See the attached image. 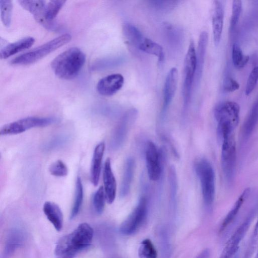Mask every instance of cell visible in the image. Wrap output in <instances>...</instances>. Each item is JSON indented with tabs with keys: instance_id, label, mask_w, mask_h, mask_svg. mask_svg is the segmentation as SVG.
Segmentation results:
<instances>
[{
	"instance_id": "cell-33",
	"label": "cell",
	"mask_w": 258,
	"mask_h": 258,
	"mask_svg": "<svg viewBox=\"0 0 258 258\" xmlns=\"http://www.w3.org/2000/svg\"><path fill=\"white\" fill-rule=\"evenodd\" d=\"M105 200L104 187L101 186L94 193L93 197V205L96 213L101 214L103 212Z\"/></svg>"
},
{
	"instance_id": "cell-27",
	"label": "cell",
	"mask_w": 258,
	"mask_h": 258,
	"mask_svg": "<svg viewBox=\"0 0 258 258\" xmlns=\"http://www.w3.org/2000/svg\"><path fill=\"white\" fill-rule=\"evenodd\" d=\"M66 2V1H51L46 5L44 17L49 25L51 29H55L53 21Z\"/></svg>"
},
{
	"instance_id": "cell-35",
	"label": "cell",
	"mask_w": 258,
	"mask_h": 258,
	"mask_svg": "<svg viewBox=\"0 0 258 258\" xmlns=\"http://www.w3.org/2000/svg\"><path fill=\"white\" fill-rule=\"evenodd\" d=\"M178 2L176 1H151L150 4L157 11L167 12L172 10Z\"/></svg>"
},
{
	"instance_id": "cell-43",
	"label": "cell",
	"mask_w": 258,
	"mask_h": 258,
	"mask_svg": "<svg viewBox=\"0 0 258 258\" xmlns=\"http://www.w3.org/2000/svg\"><path fill=\"white\" fill-rule=\"evenodd\" d=\"M61 258H68V257H61Z\"/></svg>"
},
{
	"instance_id": "cell-37",
	"label": "cell",
	"mask_w": 258,
	"mask_h": 258,
	"mask_svg": "<svg viewBox=\"0 0 258 258\" xmlns=\"http://www.w3.org/2000/svg\"><path fill=\"white\" fill-rule=\"evenodd\" d=\"M258 81V66H255L251 71L246 84L245 93L250 95L254 89Z\"/></svg>"
},
{
	"instance_id": "cell-40",
	"label": "cell",
	"mask_w": 258,
	"mask_h": 258,
	"mask_svg": "<svg viewBox=\"0 0 258 258\" xmlns=\"http://www.w3.org/2000/svg\"><path fill=\"white\" fill-rule=\"evenodd\" d=\"M210 250L208 248L203 250L196 257V258H210Z\"/></svg>"
},
{
	"instance_id": "cell-7",
	"label": "cell",
	"mask_w": 258,
	"mask_h": 258,
	"mask_svg": "<svg viewBox=\"0 0 258 258\" xmlns=\"http://www.w3.org/2000/svg\"><path fill=\"white\" fill-rule=\"evenodd\" d=\"M55 122V118L50 117L29 116L3 125L0 129L2 136L22 133L34 127H44Z\"/></svg>"
},
{
	"instance_id": "cell-34",
	"label": "cell",
	"mask_w": 258,
	"mask_h": 258,
	"mask_svg": "<svg viewBox=\"0 0 258 258\" xmlns=\"http://www.w3.org/2000/svg\"><path fill=\"white\" fill-rule=\"evenodd\" d=\"M50 174L56 177H64L68 173V169L66 164L61 160H57L50 166Z\"/></svg>"
},
{
	"instance_id": "cell-6",
	"label": "cell",
	"mask_w": 258,
	"mask_h": 258,
	"mask_svg": "<svg viewBox=\"0 0 258 258\" xmlns=\"http://www.w3.org/2000/svg\"><path fill=\"white\" fill-rule=\"evenodd\" d=\"M197 68V51L193 40L189 42L184 61V80L182 87L183 109L185 110L189 103L192 87Z\"/></svg>"
},
{
	"instance_id": "cell-16",
	"label": "cell",
	"mask_w": 258,
	"mask_h": 258,
	"mask_svg": "<svg viewBox=\"0 0 258 258\" xmlns=\"http://www.w3.org/2000/svg\"><path fill=\"white\" fill-rule=\"evenodd\" d=\"M25 234L19 228L11 229L7 234L1 258H10L24 243Z\"/></svg>"
},
{
	"instance_id": "cell-11",
	"label": "cell",
	"mask_w": 258,
	"mask_h": 258,
	"mask_svg": "<svg viewBox=\"0 0 258 258\" xmlns=\"http://www.w3.org/2000/svg\"><path fill=\"white\" fill-rule=\"evenodd\" d=\"M138 111L135 108L126 111L120 119L113 132L111 145L114 149L119 148L126 139L128 132L136 120Z\"/></svg>"
},
{
	"instance_id": "cell-8",
	"label": "cell",
	"mask_w": 258,
	"mask_h": 258,
	"mask_svg": "<svg viewBox=\"0 0 258 258\" xmlns=\"http://www.w3.org/2000/svg\"><path fill=\"white\" fill-rule=\"evenodd\" d=\"M221 164L225 178L228 183L233 182L236 166V143L233 135L222 140Z\"/></svg>"
},
{
	"instance_id": "cell-10",
	"label": "cell",
	"mask_w": 258,
	"mask_h": 258,
	"mask_svg": "<svg viewBox=\"0 0 258 258\" xmlns=\"http://www.w3.org/2000/svg\"><path fill=\"white\" fill-rule=\"evenodd\" d=\"M147 211V200L145 197H142L135 209L120 225V232L124 235L135 233L145 220Z\"/></svg>"
},
{
	"instance_id": "cell-23",
	"label": "cell",
	"mask_w": 258,
	"mask_h": 258,
	"mask_svg": "<svg viewBox=\"0 0 258 258\" xmlns=\"http://www.w3.org/2000/svg\"><path fill=\"white\" fill-rule=\"evenodd\" d=\"M135 161L132 158H129L125 163L123 178L120 188V196L124 197L128 195L134 176Z\"/></svg>"
},
{
	"instance_id": "cell-14",
	"label": "cell",
	"mask_w": 258,
	"mask_h": 258,
	"mask_svg": "<svg viewBox=\"0 0 258 258\" xmlns=\"http://www.w3.org/2000/svg\"><path fill=\"white\" fill-rule=\"evenodd\" d=\"M124 78L120 74L108 75L99 80L97 85L98 92L101 95L110 96L118 92L123 86Z\"/></svg>"
},
{
	"instance_id": "cell-1",
	"label": "cell",
	"mask_w": 258,
	"mask_h": 258,
	"mask_svg": "<svg viewBox=\"0 0 258 258\" xmlns=\"http://www.w3.org/2000/svg\"><path fill=\"white\" fill-rule=\"evenodd\" d=\"M93 230L87 223L80 224L73 232L58 241L55 253L68 258L88 247L92 240Z\"/></svg>"
},
{
	"instance_id": "cell-30",
	"label": "cell",
	"mask_w": 258,
	"mask_h": 258,
	"mask_svg": "<svg viewBox=\"0 0 258 258\" xmlns=\"http://www.w3.org/2000/svg\"><path fill=\"white\" fill-rule=\"evenodd\" d=\"M232 59L234 66L237 69H242L246 65L249 56L243 54L240 46L234 43L232 49Z\"/></svg>"
},
{
	"instance_id": "cell-25",
	"label": "cell",
	"mask_w": 258,
	"mask_h": 258,
	"mask_svg": "<svg viewBox=\"0 0 258 258\" xmlns=\"http://www.w3.org/2000/svg\"><path fill=\"white\" fill-rule=\"evenodd\" d=\"M122 32L128 43L137 48L145 38L140 31L129 22L123 23Z\"/></svg>"
},
{
	"instance_id": "cell-18",
	"label": "cell",
	"mask_w": 258,
	"mask_h": 258,
	"mask_svg": "<svg viewBox=\"0 0 258 258\" xmlns=\"http://www.w3.org/2000/svg\"><path fill=\"white\" fill-rule=\"evenodd\" d=\"M19 4L34 15L35 20L46 28L49 24L44 17L45 2L44 1H19Z\"/></svg>"
},
{
	"instance_id": "cell-13",
	"label": "cell",
	"mask_w": 258,
	"mask_h": 258,
	"mask_svg": "<svg viewBox=\"0 0 258 258\" xmlns=\"http://www.w3.org/2000/svg\"><path fill=\"white\" fill-rule=\"evenodd\" d=\"M178 82V71L176 68H171L165 79L163 88V102L161 116L164 118L166 111L174 96Z\"/></svg>"
},
{
	"instance_id": "cell-32",
	"label": "cell",
	"mask_w": 258,
	"mask_h": 258,
	"mask_svg": "<svg viewBox=\"0 0 258 258\" xmlns=\"http://www.w3.org/2000/svg\"><path fill=\"white\" fill-rule=\"evenodd\" d=\"M138 254L140 258H157V252L149 239H144L140 244Z\"/></svg>"
},
{
	"instance_id": "cell-39",
	"label": "cell",
	"mask_w": 258,
	"mask_h": 258,
	"mask_svg": "<svg viewBox=\"0 0 258 258\" xmlns=\"http://www.w3.org/2000/svg\"><path fill=\"white\" fill-rule=\"evenodd\" d=\"M66 140L65 137H59L55 138L52 141L48 143V146L47 148H56L58 146H60L61 144H63Z\"/></svg>"
},
{
	"instance_id": "cell-4",
	"label": "cell",
	"mask_w": 258,
	"mask_h": 258,
	"mask_svg": "<svg viewBox=\"0 0 258 258\" xmlns=\"http://www.w3.org/2000/svg\"><path fill=\"white\" fill-rule=\"evenodd\" d=\"M71 35L64 34L42 44L32 50L13 59L11 63L14 64H29L43 58L71 40Z\"/></svg>"
},
{
	"instance_id": "cell-28",
	"label": "cell",
	"mask_w": 258,
	"mask_h": 258,
	"mask_svg": "<svg viewBox=\"0 0 258 258\" xmlns=\"http://www.w3.org/2000/svg\"><path fill=\"white\" fill-rule=\"evenodd\" d=\"M258 121V101L252 108L242 128V137L247 139L252 134Z\"/></svg>"
},
{
	"instance_id": "cell-36",
	"label": "cell",
	"mask_w": 258,
	"mask_h": 258,
	"mask_svg": "<svg viewBox=\"0 0 258 258\" xmlns=\"http://www.w3.org/2000/svg\"><path fill=\"white\" fill-rule=\"evenodd\" d=\"M242 10V2L233 1L232 4V13L230 20V29L233 30L236 26Z\"/></svg>"
},
{
	"instance_id": "cell-24",
	"label": "cell",
	"mask_w": 258,
	"mask_h": 258,
	"mask_svg": "<svg viewBox=\"0 0 258 258\" xmlns=\"http://www.w3.org/2000/svg\"><path fill=\"white\" fill-rule=\"evenodd\" d=\"M208 35L206 31L202 32L199 37L198 49L197 51V68L196 72V81L200 79L203 68L206 48L208 43Z\"/></svg>"
},
{
	"instance_id": "cell-17",
	"label": "cell",
	"mask_w": 258,
	"mask_h": 258,
	"mask_svg": "<svg viewBox=\"0 0 258 258\" xmlns=\"http://www.w3.org/2000/svg\"><path fill=\"white\" fill-rule=\"evenodd\" d=\"M103 180L106 200L108 204H112L115 198L116 182L109 158L106 159L104 165Z\"/></svg>"
},
{
	"instance_id": "cell-21",
	"label": "cell",
	"mask_w": 258,
	"mask_h": 258,
	"mask_svg": "<svg viewBox=\"0 0 258 258\" xmlns=\"http://www.w3.org/2000/svg\"><path fill=\"white\" fill-rule=\"evenodd\" d=\"M43 211L54 228L60 231L63 226V214L59 207L53 202L47 201L43 205Z\"/></svg>"
},
{
	"instance_id": "cell-41",
	"label": "cell",
	"mask_w": 258,
	"mask_h": 258,
	"mask_svg": "<svg viewBox=\"0 0 258 258\" xmlns=\"http://www.w3.org/2000/svg\"><path fill=\"white\" fill-rule=\"evenodd\" d=\"M254 258H258V250Z\"/></svg>"
},
{
	"instance_id": "cell-20",
	"label": "cell",
	"mask_w": 258,
	"mask_h": 258,
	"mask_svg": "<svg viewBox=\"0 0 258 258\" xmlns=\"http://www.w3.org/2000/svg\"><path fill=\"white\" fill-rule=\"evenodd\" d=\"M249 192L250 189L246 188L239 196L221 223L219 229L220 232H225L232 224L244 201L248 198Z\"/></svg>"
},
{
	"instance_id": "cell-29",
	"label": "cell",
	"mask_w": 258,
	"mask_h": 258,
	"mask_svg": "<svg viewBox=\"0 0 258 258\" xmlns=\"http://www.w3.org/2000/svg\"><path fill=\"white\" fill-rule=\"evenodd\" d=\"M83 187L81 178L78 176L76 180L75 198L71 210L70 218H75L78 214L83 201Z\"/></svg>"
},
{
	"instance_id": "cell-9",
	"label": "cell",
	"mask_w": 258,
	"mask_h": 258,
	"mask_svg": "<svg viewBox=\"0 0 258 258\" xmlns=\"http://www.w3.org/2000/svg\"><path fill=\"white\" fill-rule=\"evenodd\" d=\"M254 212H250L237 227L227 240L219 258H234L252 222Z\"/></svg>"
},
{
	"instance_id": "cell-19",
	"label": "cell",
	"mask_w": 258,
	"mask_h": 258,
	"mask_svg": "<svg viewBox=\"0 0 258 258\" xmlns=\"http://www.w3.org/2000/svg\"><path fill=\"white\" fill-rule=\"evenodd\" d=\"M104 150L105 144L103 142L99 143L94 150L91 165L90 176L91 182L94 186H97L99 181Z\"/></svg>"
},
{
	"instance_id": "cell-38",
	"label": "cell",
	"mask_w": 258,
	"mask_h": 258,
	"mask_svg": "<svg viewBox=\"0 0 258 258\" xmlns=\"http://www.w3.org/2000/svg\"><path fill=\"white\" fill-rule=\"evenodd\" d=\"M239 84L232 78H226L223 83V88L227 92H232L239 88Z\"/></svg>"
},
{
	"instance_id": "cell-3",
	"label": "cell",
	"mask_w": 258,
	"mask_h": 258,
	"mask_svg": "<svg viewBox=\"0 0 258 258\" xmlns=\"http://www.w3.org/2000/svg\"><path fill=\"white\" fill-rule=\"evenodd\" d=\"M240 107L233 101H226L218 104L214 109V115L217 121V134L222 141L233 135L239 119Z\"/></svg>"
},
{
	"instance_id": "cell-15",
	"label": "cell",
	"mask_w": 258,
	"mask_h": 258,
	"mask_svg": "<svg viewBox=\"0 0 258 258\" xmlns=\"http://www.w3.org/2000/svg\"><path fill=\"white\" fill-rule=\"evenodd\" d=\"M224 11L222 3L219 1H214L212 5V23L214 42L218 45L221 40L223 24Z\"/></svg>"
},
{
	"instance_id": "cell-22",
	"label": "cell",
	"mask_w": 258,
	"mask_h": 258,
	"mask_svg": "<svg viewBox=\"0 0 258 258\" xmlns=\"http://www.w3.org/2000/svg\"><path fill=\"white\" fill-rule=\"evenodd\" d=\"M34 42V38L27 37L9 44L1 50L0 57L1 59H6L19 52L30 48Z\"/></svg>"
},
{
	"instance_id": "cell-2",
	"label": "cell",
	"mask_w": 258,
	"mask_h": 258,
	"mask_svg": "<svg viewBox=\"0 0 258 258\" xmlns=\"http://www.w3.org/2000/svg\"><path fill=\"white\" fill-rule=\"evenodd\" d=\"M85 54L79 48H70L56 56L51 62V68L56 76L64 80L76 77L83 68Z\"/></svg>"
},
{
	"instance_id": "cell-5",
	"label": "cell",
	"mask_w": 258,
	"mask_h": 258,
	"mask_svg": "<svg viewBox=\"0 0 258 258\" xmlns=\"http://www.w3.org/2000/svg\"><path fill=\"white\" fill-rule=\"evenodd\" d=\"M196 172L200 179L203 200L207 207H211L215 194V173L211 163L202 159L196 164Z\"/></svg>"
},
{
	"instance_id": "cell-42",
	"label": "cell",
	"mask_w": 258,
	"mask_h": 258,
	"mask_svg": "<svg viewBox=\"0 0 258 258\" xmlns=\"http://www.w3.org/2000/svg\"><path fill=\"white\" fill-rule=\"evenodd\" d=\"M234 258H238V256L237 254L234 256Z\"/></svg>"
},
{
	"instance_id": "cell-26",
	"label": "cell",
	"mask_w": 258,
	"mask_h": 258,
	"mask_svg": "<svg viewBox=\"0 0 258 258\" xmlns=\"http://www.w3.org/2000/svg\"><path fill=\"white\" fill-rule=\"evenodd\" d=\"M138 48L144 52L157 56L160 63L164 60L165 55L163 47L149 38H145Z\"/></svg>"
},
{
	"instance_id": "cell-12",
	"label": "cell",
	"mask_w": 258,
	"mask_h": 258,
	"mask_svg": "<svg viewBox=\"0 0 258 258\" xmlns=\"http://www.w3.org/2000/svg\"><path fill=\"white\" fill-rule=\"evenodd\" d=\"M145 156L148 176L150 180L156 181L161 175V166L158 150L152 141L147 144Z\"/></svg>"
},
{
	"instance_id": "cell-31",
	"label": "cell",
	"mask_w": 258,
	"mask_h": 258,
	"mask_svg": "<svg viewBox=\"0 0 258 258\" xmlns=\"http://www.w3.org/2000/svg\"><path fill=\"white\" fill-rule=\"evenodd\" d=\"M13 4L11 0H1V16L4 25L9 27L11 23Z\"/></svg>"
}]
</instances>
